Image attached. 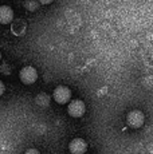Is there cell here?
<instances>
[{
    "mask_svg": "<svg viewBox=\"0 0 153 154\" xmlns=\"http://www.w3.org/2000/svg\"><path fill=\"white\" fill-rule=\"evenodd\" d=\"M0 59H2V54H0Z\"/></svg>",
    "mask_w": 153,
    "mask_h": 154,
    "instance_id": "obj_12",
    "label": "cell"
},
{
    "mask_svg": "<svg viewBox=\"0 0 153 154\" xmlns=\"http://www.w3.org/2000/svg\"><path fill=\"white\" fill-rule=\"evenodd\" d=\"M38 5H39V3H34V2H26L24 3V7L27 8V10H30V11H34Z\"/></svg>",
    "mask_w": 153,
    "mask_h": 154,
    "instance_id": "obj_9",
    "label": "cell"
},
{
    "mask_svg": "<svg viewBox=\"0 0 153 154\" xmlns=\"http://www.w3.org/2000/svg\"><path fill=\"white\" fill-rule=\"evenodd\" d=\"M24 154H40V153L38 152L36 149H28V150H27V152H26Z\"/></svg>",
    "mask_w": 153,
    "mask_h": 154,
    "instance_id": "obj_10",
    "label": "cell"
},
{
    "mask_svg": "<svg viewBox=\"0 0 153 154\" xmlns=\"http://www.w3.org/2000/svg\"><path fill=\"white\" fill-rule=\"evenodd\" d=\"M69 150L71 154H83L87 150V143L82 138H74L69 143Z\"/></svg>",
    "mask_w": 153,
    "mask_h": 154,
    "instance_id": "obj_5",
    "label": "cell"
},
{
    "mask_svg": "<svg viewBox=\"0 0 153 154\" xmlns=\"http://www.w3.org/2000/svg\"><path fill=\"white\" fill-rule=\"evenodd\" d=\"M14 19V11L10 5H0V24H8Z\"/></svg>",
    "mask_w": 153,
    "mask_h": 154,
    "instance_id": "obj_6",
    "label": "cell"
},
{
    "mask_svg": "<svg viewBox=\"0 0 153 154\" xmlns=\"http://www.w3.org/2000/svg\"><path fill=\"white\" fill-rule=\"evenodd\" d=\"M85 110H86L85 103L81 99H73L67 106V112L73 118H81L85 114Z\"/></svg>",
    "mask_w": 153,
    "mask_h": 154,
    "instance_id": "obj_2",
    "label": "cell"
},
{
    "mask_svg": "<svg viewBox=\"0 0 153 154\" xmlns=\"http://www.w3.org/2000/svg\"><path fill=\"white\" fill-rule=\"evenodd\" d=\"M52 98L59 105H63V103L71 102V90L66 86H58L57 88L52 93Z\"/></svg>",
    "mask_w": 153,
    "mask_h": 154,
    "instance_id": "obj_1",
    "label": "cell"
},
{
    "mask_svg": "<svg viewBox=\"0 0 153 154\" xmlns=\"http://www.w3.org/2000/svg\"><path fill=\"white\" fill-rule=\"evenodd\" d=\"M19 78L24 85H32L38 79V71L32 66H26L20 70Z\"/></svg>",
    "mask_w": 153,
    "mask_h": 154,
    "instance_id": "obj_3",
    "label": "cell"
},
{
    "mask_svg": "<svg viewBox=\"0 0 153 154\" xmlns=\"http://www.w3.org/2000/svg\"><path fill=\"white\" fill-rule=\"evenodd\" d=\"M48 100H50V97L46 95V94H43V93L36 97V103L40 106H47L48 105Z\"/></svg>",
    "mask_w": 153,
    "mask_h": 154,
    "instance_id": "obj_8",
    "label": "cell"
},
{
    "mask_svg": "<svg viewBox=\"0 0 153 154\" xmlns=\"http://www.w3.org/2000/svg\"><path fill=\"white\" fill-rule=\"evenodd\" d=\"M126 122L130 127L133 129H138V127L142 126L144 123V114L140 110H133L130 112H128L126 115Z\"/></svg>",
    "mask_w": 153,
    "mask_h": 154,
    "instance_id": "obj_4",
    "label": "cell"
},
{
    "mask_svg": "<svg viewBox=\"0 0 153 154\" xmlns=\"http://www.w3.org/2000/svg\"><path fill=\"white\" fill-rule=\"evenodd\" d=\"M4 90H5V87H4V83H3L2 81H0V97L4 94Z\"/></svg>",
    "mask_w": 153,
    "mask_h": 154,
    "instance_id": "obj_11",
    "label": "cell"
},
{
    "mask_svg": "<svg viewBox=\"0 0 153 154\" xmlns=\"http://www.w3.org/2000/svg\"><path fill=\"white\" fill-rule=\"evenodd\" d=\"M11 31H12L14 35H16V36H19V35H23L26 32V23L23 22V20H16V22L12 23Z\"/></svg>",
    "mask_w": 153,
    "mask_h": 154,
    "instance_id": "obj_7",
    "label": "cell"
}]
</instances>
